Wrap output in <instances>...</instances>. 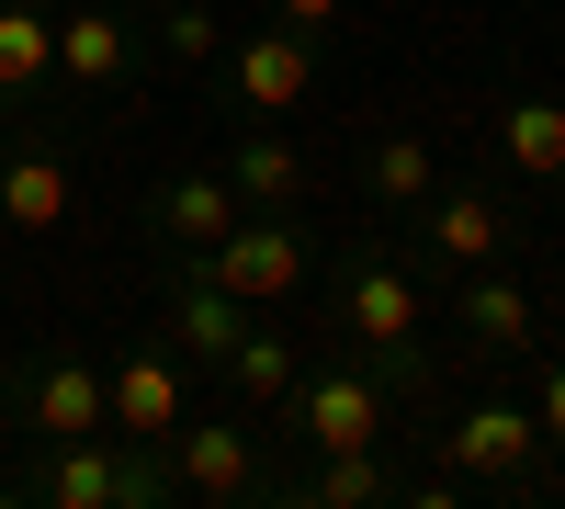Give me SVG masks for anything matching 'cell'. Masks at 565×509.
<instances>
[{"label":"cell","mask_w":565,"mask_h":509,"mask_svg":"<svg viewBox=\"0 0 565 509\" xmlns=\"http://www.w3.org/2000/svg\"><path fill=\"white\" fill-rule=\"evenodd\" d=\"M23 420H34V442H90V431H114V385L79 351H45L23 385Z\"/></svg>","instance_id":"7"},{"label":"cell","mask_w":565,"mask_h":509,"mask_svg":"<svg viewBox=\"0 0 565 509\" xmlns=\"http://www.w3.org/2000/svg\"><path fill=\"white\" fill-rule=\"evenodd\" d=\"M193 261H204L238 306H282V295L306 284V238H295V215H271V204H249V215L226 226L215 250H193Z\"/></svg>","instance_id":"2"},{"label":"cell","mask_w":565,"mask_h":509,"mask_svg":"<svg viewBox=\"0 0 565 509\" xmlns=\"http://www.w3.org/2000/svg\"><path fill=\"white\" fill-rule=\"evenodd\" d=\"M226 385H238V407H295V385H306V362H295V340H282L271 317H249V340L226 351Z\"/></svg>","instance_id":"17"},{"label":"cell","mask_w":565,"mask_h":509,"mask_svg":"<svg viewBox=\"0 0 565 509\" xmlns=\"http://www.w3.org/2000/svg\"><path fill=\"white\" fill-rule=\"evenodd\" d=\"M45 68H57V12L45 0H0V103H23Z\"/></svg>","instance_id":"18"},{"label":"cell","mask_w":565,"mask_h":509,"mask_svg":"<svg viewBox=\"0 0 565 509\" xmlns=\"http://www.w3.org/2000/svg\"><path fill=\"white\" fill-rule=\"evenodd\" d=\"M532 420H543V453H565V351L543 362V407H532Z\"/></svg>","instance_id":"23"},{"label":"cell","mask_w":565,"mask_h":509,"mask_svg":"<svg viewBox=\"0 0 565 509\" xmlns=\"http://www.w3.org/2000/svg\"><path fill=\"white\" fill-rule=\"evenodd\" d=\"M271 12H282V23H295V34H328V23H340V12H351V0H271Z\"/></svg>","instance_id":"24"},{"label":"cell","mask_w":565,"mask_h":509,"mask_svg":"<svg viewBox=\"0 0 565 509\" xmlns=\"http://www.w3.org/2000/svg\"><path fill=\"white\" fill-rule=\"evenodd\" d=\"M226 181H238V204H271V215H282V204L306 193V148H295L271 114H249V136L226 148Z\"/></svg>","instance_id":"14"},{"label":"cell","mask_w":565,"mask_h":509,"mask_svg":"<svg viewBox=\"0 0 565 509\" xmlns=\"http://www.w3.org/2000/svg\"><path fill=\"white\" fill-rule=\"evenodd\" d=\"M57 68H68L79 91H114V79L136 68V34H125L114 0H90V12H57Z\"/></svg>","instance_id":"15"},{"label":"cell","mask_w":565,"mask_h":509,"mask_svg":"<svg viewBox=\"0 0 565 509\" xmlns=\"http://www.w3.org/2000/svg\"><path fill=\"white\" fill-rule=\"evenodd\" d=\"M238 215H249V204H238V181H226V170H181V181H159V238H170V250H215Z\"/></svg>","instance_id":"13"},{"label":"cell","mask_w":565,"mask_h":509,"mask_svg":"<svg viewBox=\"0 0 565 509\" xmlns=\"http://www.w3.org/2000/svg\"><path fill=\"white\" fill-rule=\"evenodd\" d=\"M114 12H159V0H114Z\"/></svg>","instance_id":"25"},{"label":"cell","mask_w":565,"mask_h":509,"mask_svg":"<svg viewBox=\"0 0 565 509\" xmlns=\"http://www.w3.org/2000/svg\"><path fill=\"white\" fill-rule=\"evenodd\" d=\"M34 498H57V509H125V453H103V431H90V442H45Z\"/></svg>","instance_id":"16"},{"label":"cell","mask_w":565,"mask_h":509,"mask_svg":"<svg viewBox=\"0 0 565 509\" xmlns=\"http://www.w3.org/2000/svg\"><path fill=\"white\" fill-rule=\"evenodd\" d=\"M340 329L362 340V362H385L396 385H418V284H407L396 261L362 250V261L340 272Z\"/></svg>","instance_id":"1"},{"label":"cell","mask_w":565,"mask_h":509,"mask_svg":"<svg viewBox=\"0 0 565 509\" xmlns=\"http://www.w3.org/2000/svg\"><path fill=\"white\" fill-rule=\"evenodd\" d=\"M498 148H509V170H532V181H565V103L521 91V103L498 114Z\"/></svg>","instance_id":"19"},{"label":"cell","mask_w":565,"mask_h":509,"mask_svg":"<svg viewBox=\"0 0 565 509\" xmlns=\"http://www.w3.org/2000/svg\"><path fill=\"white\" fill-rule=\"evenodd\" d=\"M170 476H181V498H260L271 487L249 420H181L170 431Z\"/></svg>","instance_id":"4"},{"label":"cell","mask_w":565,"mask_h":509,"mask_svg":"<svg viewBox=\"0 0 565 509\" xmlns=\"http://www.w3.org/2000/svg\"><path fill=\"white\" fill-rule=\"evenodd\" d=\"M181 374H193V362H170V351H125L114 362V442H159L170 453V431L181 420H193V385H181Z\"/></svg>","instance_id":"5"},{"label":"cell","mask_w":565,"mask_h":509,"mask_svg":"<svg viewBox=\"0 0 565 509\" xmlns=\"http://www.w3.org/2000/svg\"><path fill=\"white\" fill-rule=\"evenodd\" d=\"M441 465L452 476H487V487H521L543 465V420L521 396H487V407H463V420L441 431Z\"/></svg>","instance_id":"3"},{"label":"cell","mask_w":565,"mask_h":509,"mask_svg":"<svg viewBox=\"0 0 565 509\" xmlns=\"http://www.w3.org/2000/svg\"><path fill=\"white\" fill-rule=\"evenodd\" d=\"M306 498H317V509H373V498H385V465H373V453H328Z\"/></svg>","instance_id":"22"},{"label":"cell","mask_w":565,"mask_h":509,"mask_svg":"<svg viewBox=\"0 0 565 509\" xmlns=\"http://www.w3.org/2000/svg\"><path fill=\"white\" fill-rule=\"evenodd\" d=\"M452 329L476 340V351H543V306H532L521 284H509V272H463Z\"/></svg>","instance_id":"12"},{"label":"cell","mask_w":565,"mask_h":509,"mask_svg":"<svg viewBox=\"0 0 565 509\" xmlns=\"http://www.w3.org/2000/svg\"><path fill=\"white\" fill-rule=\"evenodd\" d=\"M418 238H430V250H441L452 272H487V261L509 250V215H498V204L476 193V181H441V193L418 204Z\"/></svg>","instance_id":"11"},{"label":"cell","mask_w":565,"mask_h":509,"mask_svg":"<svg viewBox=\"0 0 565 509\" xmlns=\"http://www.w3.org/2000/svg\"><path fill=\"white\" fill-rule=\"evenodd\" d=\"M215 68H226V91H238L249 114H271V125L317 91V57H306V34H295V23H271V34H249V45H226Z\"/></svg>","instance_id":"8"},{"label":"cell","mask_w":565,"mask_h":509,"mask_svg":"<svg viewBox=\"0 0 565 509\" xmlns=\"http://www.w3.org/2000/svg\"><path fill=\"white\" fill-rule=\"evenodd\" d=\"M249 317H260V306H238L204 261L170 272V340H181V362H215V374H226V351L249 340Z\"/></svg>","instance_id":"9"},{"label":"cell","mask_w":565,"mask_h":509,"mask_svg":"<svg viewBox=\"0 0 565 509\" xmlns=\"http://www.w3.org/2000/svg\"><path fill=\"white\" fill-rule=\"evenodd\" d=\"M159 45H170V68H215L226 57V23L204 12V0H159Z\"/></svg>","instance_id":"21"},{"label":"cell","mask_w":565,"mask_h":509,"mask_svg":"<svg viewBox=\"0 0 565 509\" xmlns=\"http://www.w3.org/2000/svg\"><path fill=\"white\" fill-rule=\"evenodd\" d=\"M295 431H306L317 453H373V431H385V385H373L362 362L306 374V385H295Z\"/></svg>","instance_id":"6"},{"label":"cell","mask_w":565,"mask_h":509,"mask_svg":"<svg viewBox=\"0 0 565 509\" xmlns=\"http://www.w3.org/2000/svg\"><path fill=\"white\" fill-rule=\"evenodd\" d=\"M68 204H79V170L57 148H0V226L12 238H57Z\"/></svg>","instance_id":"10"},{"label":"cell","mask_w":565,"mask_h":509,"mask_svg":"<svg viewBox=\"0 0 565 509\" xmlns=\"http://www.w3.org/2000/svg\"><path fill=\"white\" fill-rule=\"evenodd\" d=\"M441 193V148L430 136H385L373 148V204H430Z\"/></svg>","instance_id":"20"}]
</instances>
